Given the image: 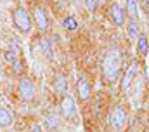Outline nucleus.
Listing matches in <instances>:
<instances>
[{"mask_svg": "<svg viewBox=\"0 0 149 132\" xmlns=\"http://www.w3.org/2000/svg\"><path fill=\"white\" fill-rule=\"evenodd\" d=\"M123 66V56H121V51L120 49H111L106 52L104 56V61H102V71H104V77L114 82L120 75V70Z\"/></svg>", "mask_w": 149, "mask_h": 132, "instance_id": "f257e3e1", "label": "nucleus"}, {"mask_svg": "<svg viewBox=\"0 0 149 132\" xmlns=\"http://www.w3.org/2000/svg\"><path fill=\"white\" fill-rule=\"evenodd\" d=\"M12 21H14V26L21 33H28L31 30V18L26 12V9H23V7H17L12 12Z\"/></svg>", "mask_w": 149, "mask_h": 132, "instance_id": "f03ea898", "label": "nucleus"}, {"mask_svg": "<svg viewBox=\"0 0 149 132\" xmlns=\"http://www.w3.org/2000/svg\"><path fill=\"white\" fill-rule=\"evenodd\" d=\"M109 122H111L114 131H123L125 129V125L128 122V115H127L123 106H120V104L114 106V110L111 111V117H109Z\"/></svg>", "mask_w": 149, "mask_h": 132, "instance_id": "7ed1b4c3", "label": "nucleus"}, {"mask_svg": "<svg viewBox=\"0 0 149 132\" xmlns=\"http://www.w3.org/2000/svg\"><path fill=\"white\" fill-rule=\"evenodd\" d=\"M17 91H19V98L23 101H33L35 99V85L30 78H21Z\"/></svg>", "mask_w": 149, "mask_h": 132, "instance_id": "20e7f679", "label": "nucleus"}, {"mask_svg": "<svg viewBox=\"0 0 149 132\" xmlns=\"http://www.w3.org/2000/svg\"><path fill=\"white\" fill-rule=\"evenodd\" d=\"M61 113L64 115V118H74L78 110H76V103L70 94H64V98L61 101Z\"/></svg>", "mask_w": 149, "mask_h": 132, "instance_id": "39448f33", "label": "nucleus"}, {"mask_svg": "<svg viewBox=\"0 0 149 132\" xmlns=\"http://www.w3.org/2000/svg\"><path fill=\"white\" fill-rule=\"evenodd\" d=\"M109 18L113 19V23L116 26H125V19H127V14L123 11V7L118 4V2H113L109 5Z\"/></svg>", "mask_w": 149, "mask_h": 132, "instance_id": "423d86ee", "label": "nucleus"}, {"mask_svg": "<svg viewBox=\"0 0 149 132\" xmlns=\"http://www.w3.org/2000/svg\"><path fill=\"white\" fill-rule=\"evenodd\" d=\"M137 75H139V63H132V65L127 68V73H125V77H123V80H121V89H123V92H127L128 89H130V85L134 84V80L137 78Z\"/></svg>", "mask_w": 149, "mask_h": 132, "instance_id": "0eeeda50", "label": "nucleus"}, {"mask_svg": "<svg viewBox=\"0 0 149 132\" xmlns=\"http://www.w3.org/2000/svg\"><path fill=\"white\" fill-rule=\"evenodd\" d=\"M33 18H35V23H37L38 30H40V32H47V28H49V19H47L45 11L40 9V7H35V11H33Z\"/></svg>", "mask_w": 149, "mask_h": 132, "instance_id": "6e6552de", "label": "nucleus"}, {"mask_svg": "<svg viewBox=\"0 0 149 132\" xmlns=\"http://www.w3.org/2000/svg\"><path fill=\"white\" fill-rule=\"evenodd\" d=\"M90 94H92V85H90V82L87 80V78H80L78 80V96H80V99H88L90 98Z\"/></svg>", "mask_w": 149, "mask_h": 132, "instance_id": "1a4fd4ad", "label": "nucleus"}, {"mask_svg": "<svg viewBox=\"0 0 149 132\" xmlns=\"http://www.w3.org/2000/svg\"><path fill=\"white\" fill-rule=\"evenodd\" d=\"M125 14L130 16V21H137L139 19V4H137V0H127Z\"/></svg>", "mask_w": 149, "mask_h": 132, "instance_id": "9d476101", "label": "nucleus"}, {"mask_svg": "<svg viewBox=\"0 0 149 132\" xmlns=\"http://www.w3.org/2000/svg\"><path fill=\"white\" fill-rule=\"evenodd\" d=\"M45 124H47V127H49L50 131H56V129L59 127V117H57V113H56V111L47 113V115H45Z\"/></svg>", "mask_w": 149, "mask_h": 132, "instance_id": "9b49d317", "label": "nucleus"}, {"mask_svg": "<svg viewBox=\"0 0 149 132\" xmlns=\"http://www.w3.org/2000/svg\"><path fill=\"white\" fill-rule=\"evenodd\" d=\"M137 51H139V54H141V56H148V52H149V40H148V37L139 35V38H137Z\"/></svg>", "mask_w": 149, "mask_h": 132, "instance_id": "f8f14e48", "label": "nucleus"}, {"mask_svg": "<svg viewBox=\"0 0 149 132\" xmlns=\"http://www.w3.org/2000/svg\"><path fill=\"white\" fill-rule=\"evenodd\" d=\"M12 124V115L9 110L0 106V127H9Z\"/></svg>", "mask_w": 149, "mask_h": 132, "instance_id": "ddd939ff", "label": "nucleus"}, {"mask_svg": "<svg viewBox=\"0 0 149 132\" xmlns=\"http://www.w3.org/2000/svg\"><path fill=\"white\" fill-rule=\"evenodd\" d=\"M127 37H128L130 40L139 38V23H137V21H130V23L127 25Z\"/></svg>", "mask_w": 149, "mask_h": 132, "instance_id": "4468645a", "label": "nucleus"}, {"mask_svg": "<svg viewBox=\"0 0 149 132\" xmlns=\"http://www.w3.org/2000/svg\"><path fill=\"white\" fill-rule=\"evenodd\" d=\"M63 26L68 30V32H74V30H78V21H76V18L73 16H68V18H64V21H63Z\"/></svg>", "mask_w": 149, "mask_h": 132, "instance_id": "2eb2a0df", "label": "nucleus"}, {"mask_svg": "<svg viewBox=\"0 0 149 132\" xmlns=\"http://www.w3.org/2000/svg\"><path fill=\"white\" fill-rule=\"evenodd\" d=\"M66 87H68L66 78H64L63 75H57V77H56V82H54V89H56V92H64Z\"/></svg>", "mask_w": 149, "mask_h": 132, "instance_id": "dca6fc26", "label": "nucleus"}, {"mask_svg": "<svg viewBox=\"0 0 149 132\" xmlns=\"http://www.w3.org/2000/svg\"><path fill=\"white\" fill-rule=\"evenodd\" d=\"M14 54H16V52L7 51V56H5V58H7V61H9L10 65L14 66V71H16V73H19V71H21V63H19V59H17Z\"/></svg>", "mask_w": 149, "mask_h": 132, "instance_id": "f3484780", "label": "nucleus"}, {"mask_svg": "<svg viewBox=\"0 0 149 132\" xmlns=\"http://www.w3.org/2000/svg\"><path fill=\"white\" fill-rule=\"evenodd\" d=\"M40 44H42L43 54H45L47 58H50V59H52V56H54V54H52V47H50V42H49V38H42V42H40Z\"/></svg>", "mask_w": 149, "mask_h": 132, "instance_id": "a211bd4d", "label": "nucleus"}, {"mask_svg": "<svg viewBox=\"0 0 149 132\" xmlns=\"http://www.w3.org/2000/svg\"><path fill=\"white\" fill-rule=\"evenodd\" d=\"M97 4H99V0H85V5H87L88 11H94L97 7Z\"/></svg>", "mask_w": 149, "mask_h": 132, "instance_id": "6ab92c4d", "label": "nucleus"}, {"mask_svg": "<svg viewBox=\"0 0 149 132\" xmlns=\"http://www.w3.org/2000/svg\"><path fill=\"white\" fill-rule=\"evenodd\" d=\"M31 132H42V127H40L38 124H35V125L31 127Z\"/></svg>", "mask_w": 149, "mask_h": 132, "instance_id": "aec40b11", "label": "nucleus"}, {"mask_svg": "<svg viewBox=\"0 0 149 132\" xmlns=\"http://www.w3.org/2000/svg\"><path fill=\"white\" fill-rule=\"evenodd\" d=\"M146 7L149 9V0H146Z\"/></svg>", "mask_w": 149, "mask_h": 132, "instance_id": "412c9836", "label": "nucleus"}]
</instances>
